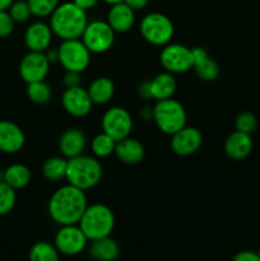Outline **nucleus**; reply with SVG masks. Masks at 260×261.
I'll list each match as a JSON object with an SVG mask.
<instances>
[{
  "mask_svg": "<svg viewBox=\"0 0 260 261\" xmlns=\"http://www.w3.org/2000/svg\"><path fill=\"white\" fill-rule=\"evenodd\" d=\"M9 14L14 19L15 23H22L25 22L31 18L32 12H31L30 4L27 0H18V2H13L12 5L8 9Z\"/></svg>",
  "mask_w": 260,
  "mask_h": 261,
  "instance_id": "obj_32",
  "label": "nucleus"
},
{
  "mask_svg": "<svg viewBox=\"0 0 260 261\" xmlns=\"http://www.w3.org/2000/svg\"><path fill=\"white\" fill-rule=\"evenodd\" d=\"M203 135L199 129L193 126H184L171 138V149L181 157L191 155L200 148Z\"/></svg>",
  "mask_w": 260,
  "mask_h": 261,
  "instance_id": "obj_14",
  "label": "nucleus"
},
{
  "mask_svg": "<svg viewBox=\"0 0 260 261\" xmlns=\"http://www.w3.org/2000/svg\"><path fill=\"white\" fill-rule=\"evenodd\" d=\"M27 2L30 4L32 15L40 18L53 14V12L59 5V0H27Z\"/></svg>",
  "mask_w": 260,
  "mask_h": 261,
  "instance_id": "obj_31",
  "label": "nucleus"
},
{
  "mask_svg": "<svg viewBox=\"0 0 260 261\" xmlns=\"http://www.w3.org/2000/svg\"><path fill=\"white\" fill-rule=\"evenodd\" d=\"M92 102L96 105H105L114 97L115 86L114 82L106 76H98L91 82L87 88Z\"/></svg>",
  "mask_w": 260,
  "mask_h": 261,
  "instance_id": "obj_24",
  "label": "nucleus"
},
{
  "mask_svg": "<svg viewBox=\"0 0 260 261\" xmlns=\"http://www.w3.org/2000/svg\"><path fill=\"white\" fill-rule=\"evenodd\" d=\"M24 143V133L15 122L8 120L0 121V152L13 154L19 152Z\"/></svg>",
  "mask_w": 260,
  "mask_h": 261,
  "instance_id": "obj_15",
  "label": "nucleus"
},
{
  "mask_svg": "<svg viewBox=\"0 0 260 261\" xmlns=\"http://www.w3.org/2000/svg\"><path fill=\"white\" fill-rule=\"evenodd\" d=\"M46 56H47V59L50 63H56V61H59L58 48H56V50H48L47 53H46Z\"/></svg>",
  "mask_w": 260,
  "mask_h": 261,
  "instance_id": "obj_40",
  "label": "nucleus"
},
{
  "mask_svg": "<svg viewBox=\"0 0 260 261\" xmlns=\"http://www.w3.org/2000/svg\"><path fill=\"white\" fill-rule=\"evenodd\" d=\"M99 0H73V3L75 5H78L79 8H82L83 10H89L93 9L97 4H98Z\"/></svg>",
  "mask_w": 260,
  "mask_h": 261,
  "instance_id": "obj_37",
  "label": "nucleus"
},
{
  "mask_svg": "<svg viewBox=\"0 0 260 261\" xmlns=\"http://www.w3.org/2000/svg\"><path fill=\"white\" fill-rule=\"evenodd\" d=\"M13 2H14V0H0V12H2V10L9 9V7L12 5Z\"/></svg>",
  "mask_w": 260,
  "mask_h": 261,
  "instance_id": "obj_42",
  "label": "nucleus"
},
{
  "mask_svg": "<svg viewBox=\"0 0 260 261\" xmlns=\"http://www.w3.org/2000/svg\"><path fill=\"white\" fill-rule=\"evenodd\" d=\"M107 23L115 32H127L135 23V10L124 2L112 4L107 14Z\"/></svg>",
  "mask_w": 260,
  "mask_h": 261,
  "instance_id": "obj_18",
  "label": "nucleus"
},
{
  "mask_svg": "<svg viewBox=\"0 0 260 261\" xmlns=\"http://www.w3.org/2000/svg\"><path fill=\"white\" fill-rule=\"evenodd\" d=\"M257 255H259V257H260V250H259V251H257Z\"/></svg>",
  "mask_w": 260,
  "mask_h": 261,
  "instance_id": "obj_45",
  "label": "nucleus"
},
{
  "mask_svg": "<svg viewBox=\"0 0 260 261\" xmlns=\"http://www.w3.org/2000/svg\"><path fill=\"white\" fill-rule=\"evenodd\" d=\"M193 54V69L195 70L196 75L200 79L206 82H212L218 78L219 69L218 63L211 58L203 47L191 48Z\"/></svg>",
  "mask_w": 260,
  "mask_h": 261,
  "instance_id": "obj_19",
  "label": "nucleus"
},
{
  "mask_svg": "<svg viewBox=\"0 0 260 261\" xmlns=\"http://www.w3.org/2000/svg\"><path fill=\"white\" fill-rule=\"evenodd\" d=\"M50 61L45 53L30 51L19 64V75L25 83L45 81L50 70Z\"/></svg>",
  "mask_w": 260,
  "mask_h": 261,
  "instance_id": "obj_12",
  "label": "nucleus"
},
{
  "mask_svg": "<svg viewBox=\"0 0 260 261\" xmlns=\"http://www.w3.org/2000/svg\"><path fill=\"white\" fill-rule=\"evenodd\" d=\"M54 32L50 24L45 22H35L27 28L24 33L25 46L30 51L45 53L53 42Z\"/></svg>",
  "mask_w": 260,
  "mask_h": 261,
  "instance_id": "obj_16",
  "label": "nucleus"
},
{
  "mask_svg": "<svg viewBox=\"0 0 260 261\" xmlns=\"http://www.w3.org/2000/svg\"><path fill=\"white\" fill-rule=\"evenodd\" d=\"M140 33L150 45L165 46L172 40L175 27L167 15L162 13H149L140 22Z\"/></svg>",
  "mask_w": 260,
  "mask_h": 261,
  "instance_id": "obj_6",
  "label": "nucleus"
},
{
  "mask_svg": "<svg viewBox=\"0 0 260 261\" xmlns=\"http://www.w3.org/2000/svg\"><path fill=\"white\" fill-rule=\"evenodd\" d=\"M105 3H107V4L112 5V4H116V3H120V2H124V0H103Z\"/></svg>",
  "mask_w": 260,
  "mask_h": 261,
  "instance_id": "obj_43",
  "label": "nucleus"
},
{
  "mask_svg": "<svg viewBox=\"0 0 260 261\" xmlns=\"http://www.w3.org/2000/svg\"><path fill=\"white\" fill-rule=\"evenodd\" d=\"M64 86L66 88L81 86V73L78 71H66L64 75Z\"/></svg>",
  "mask_w": 260,
  "mask_h": 261,
  "instance_id": "obj_35",
  "label": "nucleus"
},
{
  "mask_svg": "<svg viewBox=\"0 0 260 261\" xmlns=\"http://www.w3.org/2000/svg\"><path fill=\"white\" fill-rule=\"evenodd\" d=\"M133 10H142L148 5L149 0H124Z\"/></svg>",
  "mask_w": 260,
  "mask_h": 261,
  "instance_id": "obj_38",
  "label": "nucleus"
},
{
  "mask_svg": "<svg viewBox=\"0 0 260 261\" xmlns=\"http://www.w3.org/2000/svg\"><path fill=\"white\" fill-rule=\"evenodd\" d=\"M115 33L107 20H92L87 23L81 40L91 54H103L114 45Z\"/></svg>",
  "mask_w": 260,
  "mask_h": 261,
  "instance_id": "obj_7",
  "label": "nucleus"
},
{
  "mask_svg": "<svg viewBox=\"0 0 260 261\" xmlns=\"http://www.w3.org/2000/svg\"><path fill=\"white\" fill-rule=\"evenodd\" d=\"M27 96L35 103L45 105L51 99L53 91L45 81L33 82V83H28Z\"/></svg>",
  "mask_w": 260,
  "mask_h": 261,
  "instance_id": "obj_28",
  "label": "nucleus"
},
{
  "mask_svg": "<svg viewBox=\"0 0 260 261\" xmlns=\"http://www.w3.org/2000/svg\"><path fill=\"white\" fill-rule=\"evenodd\" d=\"M59 63L66 71H82L88 68L91 63V51L86 47L82 40H64L59 46Z\"/></svg>",
  "mask_w": 260,
  "mask_h": 261,
  "instance_id": "obj_8",
  "label": "nucleus"
},
{
  "mask_svg": "<svg viewBox=\"0 0 260 261\" xmlns=\"http://www.w3.org/2000/svg\"><path fill=\"white\" fill-rule=\"evenodd\" d=\"M235 261H260L257 252L254 251H240L239 254L235 255Z\"/></svg>",
  "mask_w": 260,
  "mask_h": 261,
  "instance_id": "obj_36",
  "label": "nucleus"
},
{
  "mask_svg": "<svg viewBox=\"0 0 260 261\" xmlns=\"http://www.w3.org/2000/svg\"><path fill=\"white\" fill-rule=\"evenodd\" d=\"M31 181V171L27 166L14 163L4 170V182L14 190L25 188Z\"/></svg>",
  "mask_w": 260,
  "mask_h": 261,
  "instance_id": "obj_25",
  "label": "nucleus"
},
{
  "mask_svg": "<svg viewBox=\"0 0 260 261\" xmlns=\"http://www.w3.org/2000/svg\"><path fill=\"white\" fill-rule=\"evenodd\" d=\"M115 154L126 165H137L144 160L145 149L139 140L127 137L116 143Z\"/></svg>",
  "mask_w": 260,
  "mask_h": 261,
  "instance_id": "obj_21",
  "label": "nucleus"
},
{
  "mask_svg": "<svg viewBox=\"0 0 260 261\" xmlns=\"http://www.w3.org/2000/svg\"><path fill=\"white\" fill-rule=\"evenodd\" d=\"M160 60L166 71L180 74L193 69L191 48L180 43H167L161 51Z\"/></svg>",
  "mask_w": 260,
  "mask_h": 261,
  "instance_id": "obj_10",
  "label": "nucleus"
},
{
  "mask_svg": "<svg viewBox=\"0 0 260 261\" xmlns=\"http://www.w3.org/2000/svg\"><path fill=\"white\" fill-rule=\"evenodd\" d=\"M78 224L87 239L93 241L111 234L115 227V216L105 204H92L87 206Z\"/></svg>",
  "mask_w": 260,
  "mask_h": 261,
  "instance_id": "obj_4",
  "label": "nucleus"
},
{
  "mask_svg": "<svg viewBox=\"0 0 260 261\" xmlns=\"http://www.w3.org/2000/svg\"><path fill=\"white\" fill-rule=\"evenodd\" d=\"M89 254L93 259L102 261H112L120 255V246L110 236L93 240L89 245Z\"/></svg>",
  "mask_w": 260,
  "mask_h": 261,
  "instance_id": "obj_23",
  "label": "nucleus"
},
{
  "mask_svg": "<svg viewBox=\"0 0 260 261\" xmlns=\"http://www.w3.org/2000/svg\"><path fill=\"white\" fill-rule=\"evenodd\" d=\"M102 178V165L98 160L88 155H76L68 160V184L87 191L94 188Z\"/></svg>",
  "mask_w": 260,
  "mask_h": 261,
  "instance_id": "obj_3",
  "label": "nucleus"
},
{
  "mask_svg": "<svg viewBox=\"0 0 260 261\" xmlns=\"http://www.w3.org/2000/svg\"><path fill=\"white\" fill-rule=\"evenodd\" d=\"M59 255L55 245L48 242H37L30 250V259L32 261H56Z\"/></svg>",
  "mask_w": 260,
  "mask_h": 261,
  "instance_id": "obj_29",
  "label": "nucleus"
},
{
  "mask_svg": "<svg viewBox=\"0 0 260 261\" xmlns=\"http://www.w3.org/2000/svg\"><path fill=\"white\" fill-rule=\"evenodd\" d=\"M66 170H68V158L51 157L43 163L42 175L47 181L58 182L66 177Z\"/></svg>",
  "mask_w": 260,
  "mask_h": 261,
  "instance_id": "obj_26",
  "label": "nucleus"
},
{
  "mask_svg": "<svg viewBox=\"0 0 260 261\" xmlns=\"http://www.w3.org/2000/svg\"><path fill=\"white\" fill-rule=\"evenodd\" d=\"M17 190L5 184L0 182V216L10 213L17 203Z\"/></svg>",
  "mask_w": 260,
  "mask_h": 261,
  "instance_id": "obj_30",
  "label": "nucleus"
},
{
  "mask_svg": "<svg viewBox=\"0 0 260 261\" xmlns=\"http://www.w3.org/2000/svg\"><path fill=\"white\" fill-rule=\"evenodd\" d=\"M257 120L256 116L251 112H241L239 116L236 117V121H235V126L236 130L242 133H247V134H251L255 129H256Z\"/></svg>",
  "mask_w": 260,
  "mask_h": 261,
  "instance_id": "obj_33",
  "label": "nucleus"
},
{
  "mask_svg": "<svg viewBox=\"0 0 260 261\" xmlns=\"http://www.w3.org/2000/svg\"><path fill=\"white\" fill-rule=\"evenodd\" d=\"M14 19L9 14L8 10L0 12V38H5L10 36L14 31Z\"/></svg>",
  "mask_w": 260,
  "mask_h": 261,
  "instance_id": "obj_34",
  "label": "nucleus"
},
{
  "mask_svg": "<svg viewBox=\"0 0 260 261\" xmlns=\"http://www.w3.org/2000/svg\"><path fill=\"white\" fill-rule=\"evenodd\" d=\"M140 116H142L144 120L150 119V117L153 119V109L149 110V107H144V109L142 110V112H140Z\"/></svg>",
  "mask_w": 260,
  "mask_h": 261,
  "instance_id": "obj_41",
  "label": "nucleus"
},
{
  "mask_svg": "<svg viewBox=\"0 0 260 261\" xmlns=\"http://www.w3.org/2000/svg\"><path fill=\"white\" fill-rule=\"evenodd\" d=\"M153 120L161 132L172 135L186 126V111L183 105L172 97L161 99L153 107Z\"/></svg>",
  "mask_w": 260,
  "mask_h": 261,
  "instance_id": "obj_5",
  "label": "nucleus"
},
{
  "mask_svg": "<svg viewBox=\"0 0 260 261\" xmlns=\"http://www.w3.org/2000/svg\"><path fill=\"white\" fill-rule=\"evenodd\" d=\"M150 86V94L152 98L155 101H161V99H167L175 94L176 88H177V83H176L175 76L170 71H165V73H160L149 82Z\"/></svg>",
  "mask_w": 260,
  "mask_h": 261,
  "instance_id": "obj_22",
  "label": "nucleus"
},
{
  "mask_svg": "<svg viewBox=\"0 0 260 261\" xmlns=\"http://www.w3.org/2000/svg\"><path fill=\"white\" fill-rule=\"evenodd\" d=\"M139 94L144 99H150L152 98V94H150V86L149 82H144L139 86Z\"/></svg>",
  "mask_w": 260,
  "mask_h": 261,
  "instance_id": "obj_39",
  "label": "nucleus"
},
{
  "mask_svg": "<svg viewBox=\"0 0 260 261\" xmlns=\"http://www.w3.org/2000/svg\"><path fill=\"white\" fill-rule=\"evenodd\" d=\"M61 103L64 110L74 117H86L93 106L88 91L81 86L66 88L61 96Z\"/></svg>",
  "mask_w": 260,
  "mask_h": 261,
  "instance_id": "obj_13",
  "label": "nucleus"
},
{
  "mask_svg": "<svg viewBox=\"0 0 260 261\" xmlns=\"http://www.w3.org/2000/svg\"><path fill=\"white\" fill-rule=\"evenodd\" d=\"M87 23V12L73 2L59 4L50 15L51 30L63 41L81 38Z\"/></svg>",
  "mask_w": 260,
  "mask_h": 261,
  "instance_id": "obj_2",
  "label": "nucleus"
},
{
  "mask_svg": "<svg viewBox=\"0 0 260 261\" xmlns=\"http://www.w3.org/2000/svg\"><path fill=\"white\" fill-rule=\"evenodd\" d=\"M116 140L105 132L99 133L92 139L91 149L94 155L98 158H105L115 153V147H116Z\"/></svg>",
  "mask_w": 260,
  "mask_h": 261,
  "instance_id": "obj_27",
  "label": "nucleus"
},
{
  "mask_svg": "<svg viewBox=\"0 0 260 261\" xmlns=\"http://www.w3.org/2000/svg\"><path fill=\"white\" fill-rule=\"evenodd\" d=\"M88 206L86 191L75 186L64 185L51 195L48 200V214L60 226L78 224Z\"/></svg>",
  "mask_w": 260,
  "mask_h": 261,
  "instance_id": "obj_1",
  "label": "nucleus"
},
{
  "mask_svg": "<svg viewBox=\"0 0 260 261\" xmlns=\"http://www.w3.org/2000/svg\"><path fill=\"white\" fill-rule=\"evenodd\" d=\"M4 181V171L0 168V182H3Z\"/></svg>",
  "mask_w": 260,
  "mask_h": 261,
  "instance_id": "obj_44",
  "label": "nucleus"
},
{
  "mask_svg": "<svg viewBox=\"0 0 260 261\" xmlns=\"http://www.w3.org/2000/svg\"><path fill=\"white\" fill-rule=\"evenodd\" d=\"M252 139L250 134L236 130L227 137L224 142V152L231 160L241 161L251 153Z\"/></svg>",
  "mask_w": 260,
  "mask_h": 261,
  "instance_id": "obj_20",
  "label": "nucleus"
},
{
  "mask_svg": "<svg viewBox=\"0 0 260 261\" xmlns=\"http://www.w3.org/2000/svg\"><path fill=\"white\" fill-rule=\"evenodd\" d=\"M86 145V135L78 127L66 129L59 139V149H60L63 157L68 158V160L83 154Z\"/></svg>",
  "mask_w": 260,
  "mask_h": 261,
  "instance_id": "obj_17",
  "label": "nucleus"
},
{
  "mask_svg": "<svg viewBox=\"0 0 260 261\" xmlns=\"http://www.w3.org/2000/svg\"><path fill=\"white\" fill-rule=\"evenodd\" d=\"M89 240L82 231L79 224H68L61 226L55 236V247L59 254L65 256H75L86 250Z\"/></svg>",
  "mask_w": 260,
  "mask_h": 261,
  "instance_id": "obj_9",
  "label": "nucleus"
},
{
  "mask_svg": "<svg viewBox=\"0 0 260 261\" xmlns=\"http://www.w3.org/2000/svg\"><path fill=\"white\" fill-rule=\"evenodd\" d=\"M102 130L116 142L130 137L133 130V119L129 111L122 107H111L102 117Z\"/></svg>",
  "mask_w": 260,
  "mask_h": 261,
  "instance_id": "obj_11",
  "label": "nucleus"
}]
</instances>
